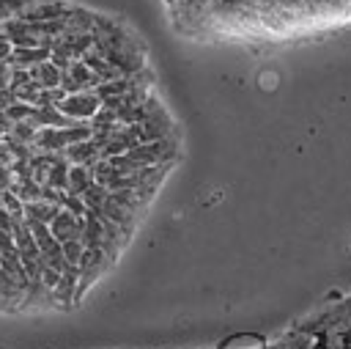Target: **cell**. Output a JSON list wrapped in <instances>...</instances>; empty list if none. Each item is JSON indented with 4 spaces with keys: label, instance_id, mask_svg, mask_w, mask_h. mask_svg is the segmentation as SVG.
<instances>
[{
    "label": "cell",
    "instance_id": "6da1fadb",
    "mask_svg": "<svg viewBox=\"0 0 351 349\" xmlns=\"http://www.w3.org/2000/svg\"><path fill=\"white\" fill-rule=\"evenodd\" d=\"M176 30L195 38L282 41L351 22V0H162Z\"/></svg>",
    "mask_w": 351,
    "mask_h": 349
}]
</instances>
